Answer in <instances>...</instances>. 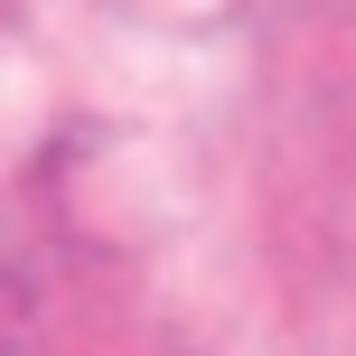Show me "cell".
Instances as JSON below:
<instances>
[]
</instances>
